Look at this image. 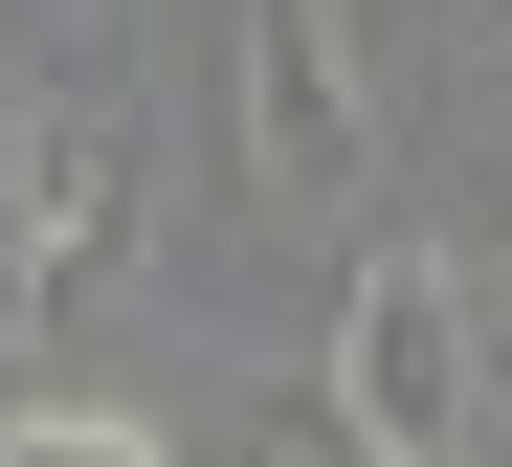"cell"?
Returning a JSON list of instances; mask_svg holds the SVG:
<instances>
[{"label":"cell","mask_w":512,"mask_h":467,"mask_svg":"<svg viewBox=\"0 0 512 467\" xmlns=\"http://www.w3.org/2000/svg\"><path fill=\"white\" fill-rule=\"evenodd\" d=\"M490 312H468V267L446 245H357L334 267V445H379V467H490Z\"/></svg>","instance_id":"1"},{"label":"cell","mask_w":512,"mask_h":467,"mask_svg":"<svg viewBox=\"0 0 512 467\" xmlns=\"http://www.w3.org/2000/svg\"><path fill=\"white\" fill-rule=\"evenodd\" d=\"M134 223H156V156H134V112L112 89H45L23 134H0V312H90L112 267H134Z\"/></svg>","instance_id":"2"},{"label":"cell","mask_w":512,"mask_h":467,"mask_svg":"<svg viewBox=\"0 0 512 467\" xmlns=\"http://www.w3.org/2000/svg\"><path fill=\"white\" fill-rule=\"evenodd\" d=\"M245 178L290 223H334L379 178V67H357V0H245Z\"/></svg>","instance_id":"3"},{"label":"cell","mask_w":512,"mask_h":467,"mask_svg":"<svg viewBox=\"0 0 512 467\" xmlns=\"http://www.w3.org/2000/svg\"><path fill=\"white\" fill-rule=\"evenodd\" d=\"M0 467H179V445L112 423V401H23V423H0Z\"/></svg>","instance_id":"4"},{"label":"cell","mask_w":512,"mask_h":467,"mask_svg":"<svg viewBox=\"0 0 512 467\" xmlns=\"http://www.w3.org/2000/svg\"><path fill=\"white\" fill-rule=\"evenodd\" d=\"M468 312H490V379H512V245H490V267H468Z\"/></svg>","instance_id":"5"},{"label":"cell","mask_w":512,"mask_h":467,"mask_svg":"<svg viewBox=\"0 0 512 467\" xmlns=\"http://www.w3.org/2000/svg\"><path fill=\"white\" fill-rule=\"evenodd\" d=\"M23 401H45V379H23V312H0V423H23Z\"/></svg>","instance_id":"6"}]
</instances>
